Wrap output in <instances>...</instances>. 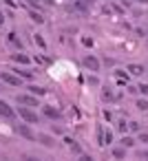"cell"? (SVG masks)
<instances>
[{
    "label": "cell",
    "mask_w": 148,
    "mask_h": 161,
    "mask_svg": "<svg viewBox=\"0 0 148 161\" xmlns=\"http://www.w3.org/2000/svg\"><path fill=\"white\" fill-rule=\"evenodd\" d=\"M25 161H40V159H36V157H31V154H27V157H25Z\"/></svg>",
    "instance_id": "32"
},
{
    "label": "cell",
    "mask_w": 148,
    "mask_h": 161,
    "mask_svg": "<svg viewBox=\"0 0 148 161\" xmlns=\"http://www.w3.org/2000/svg\"><path fill=\"white\" fill-rule=\"evenodd\" d=\"M38 139H40V143H44V146H49V148L53 146V139H51V137H47V135H40Z\"/></svg>",
    "instance_id": "19"
},
{
    "label": "cell",
    "mask_w": 148,
    "mask_h": 161,
    "mask_svg": "<svg viewBox=\"0 0 148 161\" xmlns=\"http://www.w3.org/2000/svg\"><path fill=\"white\" fill-rule=\"evenodd\" d=\"M104 119L111 121V119H113V113H111V110H104Z\"/></svg>",
    "instance_id": "29"
},
{
    "label": "cell",
    "mask_w": 148,
    "mask_h": 161,
    "mask_svg": "<svg viewBox=\"0 0 148 161\" xmlns=\"http://www.w3.org/2000/svg\"><path fill=\"white\" fill-rule=\"evenodd\" d=\"M86 84H91V86H100V80L95 77V73H93V75L88 73V77H86Z\"/></svg>",
    "instance_id": "18"
},
{
    "label": "cell",
    "mask_w": 148,
    "mask_h": 161,
    "mask_svg": "<svg viewBox=\"0 0 148 161\" xmlns=\"http://www.w3.org/2000/svg\"><path fill=\"white\" fill-rule=\"evenodd\" d=\"M137 108H139V110H148V99H144V97L137 99Z\"/></svg>",
    "instance_id": "21"
},
{
    "label": "cell",
    "mask_w": 148,
    "mask_h": 161,
    "mask_svg": "<svg viewBox=\"0 0 148 161\" xmlns=\"http://www.w3.org/2000/svg\"><path fill=\"white\" fill-rule=\"evenodd\" d=\"M126 71H128L130 75L139 77V75H144V73H146V66H144V64H128V66H126Z\"/></svg>",
    "instance_id": "10"
},
{
    "label": "cell",
    "mask_w": 148,
    "mask_h": 161,
    "mask_svg": "<svg viewBox=\"0 0 148 161\" xmlns=\"http://www.w3.org/2000/svg\"><path fill=\"white\" fill-rule=\"evenodd\" d=\"M11 62H16V64H20V66H27V64L33 62V58H29L27 53H14V55H11Z\"/></svg>",
    "instance_id": "9"
},
{
    "label": "cell",
    "mask_w": 148,
    "mask_h": 161,
    "mask_svg": "<svg viewBox=\"0 0 148 161\" xmlns=\"http://www.w3.org/2000/svg\"><path fill=\"white\" fill-rule=\"evenodd\" d=\"M64 141H66V146H69V148H71L75 154H80V152H82V148H80V143H77L75 139H71V137H64Z\"/></svg>",
    "instance_id": "13"
},
{
    "label": "cell",
    "mask_w": 148,
    "mask_h": 161,
    "mask_svg": "<svg viewBox=\"0 0 148 161\" xmlns=\"http://www.w3.org/2000/svg\"><path fill=\"white\" fill-rule=\"evenodd\" d=\"M84 3H86V5H93V3H95V0H84Z\"/></svg>",
    "instance_id": "34"
},
{
    "label": "cell",
    "mask_w": 148,
    "mask_h": 161,
    "mask_svg": "<svg viewBox=\"0 0 148 161\" xmlns=\"http://www.w3.org/2000/svg\"><path fill=\"white\" fill-rule=\"evenodd\" d=\"M135 143H137L135 137H122V148H133Z\"/></svg>",
    "instance_id": "15"
},
{
    "label": "cell",
    "mask_w": 148,
    "mask_h": 161,
    "mask_svg": "<svg viewBox=\"0 0 148 161\" xmlns=\"http://www.w3.org/2000/svg\"><path fill=\"white\" fill-rule=\"evenodd\" d=\"M137 141L139 143H148V132H137Z\"/></svg>",
    "instance_id": "23"
},
{
    "label": "cell",
    "mask_w": 148,
    "mask_h": 161,
    "mask_svg": "<svg viewBox=\"0 0 148 161\" xmlns=\"http://www.w3.org/2000/svg\"><path fill=\"white\" fill-rule=\"evenodd\" d=\"M82 44L84 47H93V38H82Z\"/></svg>",
    "instance_id": "26"
},
{
    "label": "cell",
    "mask_w": 148,
    "mask_h": 161,
    "mask_svg": "<svg viewBox=\"0 0 148 161\" xmlns=\"http://www.w3.org/2000/svg\"><path fill=\"white\" fill-rule=\"evenodd\" d=\"M135 3H141V5H148V0H135Z\"/></svg>",
    "instance_id": "33"
},
{
    "label": "cell",
    "mask_w": 148,
    "mask_h": 161,
    "mask_svg": "<svg viewBox=\"0 0 148 161\" xmlns=\"http://www.w3.org/2000/svg\"><path fill=\"white\" fill-rule=\"evenodd\" d=\"M29 18H31L33 22H38V25H42V22H44V16H42V14H38L36 9H31V11H29Z\"/></svg>",
    "instance_id": "14"
},
{
    "label": "cell",
    "mask_w": 148,
    "mask_h": 161,
    "mask_svg": "<svg viewBox=\"0 0 148 161\" xmlns=\"http://www.w3.org/2000/svg\"><path fill=\"white\" fill-rule=\"evenodd\" d=\"M18 117H20L25 124H29V126H31V124H38V119H40L38 113H36L33 108H27V106H18Z\"/></svg>",
    "instance_id": "1"
},
{
    "label": "cell",
    "mask_w": 148,
    "mask_h": 161,
    "mask_svg": "<svg viewBox=\"0 0 148 161\" xmlns=\"http://www.w3.org/2000/svg\"><path fill=\"white\" fill-rule=\"evenodd\" d=\"M16 115H18V113H16V110H14V108H11V106H9L7 102H5V99H0V117H7V119H14Z\"/></svg>",
    "instance_id": "8"
},
{
    "label": "cell",
    "mask_w": 148,
    "mask_h": 161,
    "mask_svg": "<svg viewBox=\"0 0 148 161\" xmlns=\"http://www.w3.org/2000/svg\"><path fill=\"white\" fill-rule=\"evenodd\" d=\"M9 40H11V42H14V44H16V47H18V49H20V47H22V44H20V42H18V36H16V33H14V31H11V33H9Z\"/></svg>",
    "instance_id": "25"
},
{
    "label": "cell",
    "mask_w": 148,
    "mask_h": 161,
    "mask_svg": "<svg viewBox=\"0 0 148 161\" xmlns=\"http://www.w3.org/2000/svg\"><path fill=\"white\" fill-rule=\"evenodd\" d=\"M16 102H18V106H27V108H36L38 106V97L31 95V93H20L16 97Z\"/></svg>",
    "instance_id": "3"
},
{
    "label": "cell",
    "mask_w": 148,
    "mask_h": 161,
    "mask_svg": "<svg viewBox=\"0 0 148 161\" xmlns=\"http://www.w3.org/2000/svg\"><path fill=\"white\" fill-rule=\"evenodd\" d=\"M33 40H36V44H38L40 49H47V42H44V38H42V36H38V33H36V36H33Z\"/></svg>",
    "instance_id": "16"
},
{
    "label": "cell",
    "mask_w": 148,
    "mask_h": 161,
    "mask_svg": "<svg viewBox=\"0 0 148 161\" xmlns=\"http://www.w3.org/2000/svg\"><path fill=\"white\" fill-rule=\"evenodd\" d=\"M104 99H106V102H115V99H113V91H111V88H104Z\"/></svg>",
    "instance_id": "24"
},
{
    "label": "cell",
    "mask_w": 148,
    "mask_h": 161,
    "mask_svg": "<svg viewBox=\"0 0 148 161\" xmlns=\"http://www.w3.org/2000/svg\"><path fill=\"white\" fill-rule=\"evenodd\" d=\"M124 154H126V148H115V150H113V157H115V159H122Z\"/></svg>",
    "instance_id": "20"
},
{
    "label": "cell",
    "mask_w": 148,
    "mask_h": 161,
    "mask_svg": "<svg viewBox=\"0 0 148 161\" xmlns=\"http://www.w3.org/2000/svg\"><path fill=\"white\" fill-rule=\"evenodd\" d=\"M137 91H139V93H141V95L146 97V95H148V84H146V82H139V86H137Z\"/></svg>",
    "instance_id": "22"
},
{
    "label": "cell",
    "mask_w": 148,
    "mask_h": 161,
    "mask_svg": "<svg viewBox=\"0 0 148 161\" xmlns=\"http://www.w3.org/2000/svg\"><path fill=\"white\" fill-rule=\"evenodd\" d=\"M14 73H16L18 77H22V80H33V73H31L29 69H22V66H14Z\"/></svg>",
    "instance_id": "11"
},
{
    "label": "cell",
    "mask_w": 148,
    "mask_h": 161,
    "mask_svg": "<svg viewBox=\"0 0 148 161\" xmlns=\"http://www.w3.org/2000/svg\"><path fill=\"white\" fill-rule=\"evenodd\" d=\"M33 60H36L38 64H51V58H47V55H36Z\"/></svg>",
    "instance_id": "17"
},
{
    "label": "cell",
    "mask_w": 148,
    "mask_h": 161,
    "mask_svg": "<svg viewBox=\"0 0 148 161\" xmlns=\"http://www.w3.org/2000/svg\"><path fill=\"white\" fill-rule=\"evenodd\" d=\"M0 91H3V86H0Z\"/></svg>",
    "instance_id": "35"
},
{
    "label": "cell",
    "mask_w": 148,
    "mask_h": 161,
    "mask_svg": "<svg viewBox=\"0 0 148 161\" xmlns=\"http://www.w3.org/2000/svg\"><path fill=\"white\" fill-rule=\"evenodd\" d=\"M0 82H5V84H9V86H22V84H25L22 77H18L14 71H3V73H0Z\"/></svg>",
    "instance_id": "2"
},
{
    "label": "cell",
    "mask_w": 148,
    "mask_h": 161,
    "mask_svg": "<svg viewBox=\"0 0 148 161\" xmlns=\"http://www.w3.org/2000/svg\"><path fill=\"white\" fill-rule=\"evenodd\" d=\"M128 128H130V130H135V132H137V130H139V124H137V121H133V124H128Z\"/></svg>",
    "instance_id": "30"
},
{
    "label": "cell",
    "mask_w": 148,
    "mask_h": 161,
    "mask_svg": "<svg viewBox=\"0 0 148 161\" xmlns=\"http://www.w3.org/2000/svg\"><path fill=\"white\" fill-rule=\"evenodd\" d=\"M42 117H47V119H51V121H58L60 117H62V113L55 108V106H42Z\"/></svg>",
    "instance_id": "7"
},
{
    "label": "cell",
    "mask_w": 148,
    "mask_h": 161,
    "mask_svg": "<svg viewBox=\"0 0 148 161\" xmlns=\"http://www.w3.org/2000/svg\"><path fill=\"white\" fill-rule=\"evenodd\" d=\"M3 25H5V14L0 11V29H3Z\"/></svg>",
    "instance_id": "31"
},
{
    "label": "cell",
    "mask_w": 148,
    "mask_h": 161,
    "mask_svg": "<svg viewBox=\"0 0 148 161\" xmlns=\"http://www.w3.org/2000/svg\"><path fill=\"white\" fill-rule=\"evenodd\" d=\"M126 128H128V124H126V119H122V121H119V132H124Z\"/></svg>",
    "instance_id": "27"
},
{
    "label": "cell",
    "mask_w": 148,
    "mask_h": 161,
    "mask_svg": "<svg viewBox=\"0 0 148 161\" xmlns=\"http://www.w3.org/2000/svg\"><path fill=\"white\" fill-rule=\"evenodd\" d=\"M71 3H75V0H71Z\"/></svg>",
    "instance_id": "36"
},
{
    "label": "cell",
    "mask_w": 148,
    "mask_h": 161,
    "mask_svg": "<svg viewBox=\"0 0 148 161\" xmlns=\"http://www.w3.org/2000/svg\"><path fill=\"white\" fill-rule=\"evenodd\" d=\"M18 135H20V137H25L27 141H36V139H38V137H36V132L31 130V126H29V124H25V121H20V124H18Z\"/></svg>",
    "instance_id": "5"
},
{
    "label": "cell",
    "mask_w": 148,
    "mask_h": 161,
    "mask_svg": "<svg viewBox=\"0 0 148 161\" xmlns=\"http://www.w3.org/2000/svg\"><path fill=\"white\" fill-rule=\"evenodd\" d=\"M113 77L117 80L119 86H128V82H130V73L124 71V69H115V71H113Z\"/></svg>",
    "instance_id": "6"
},
{
    "label": "cell",
    "mask_w": 148,
    "mask_h": 161,
    "mask_svg": "<svg viewBox=\"0 0 148 161\" xmlns=\"http://www.w3.org/2000/svg\"><path fill=\"white\" fill-rule=\"evenodd\" d=\"M82 64H84V69H86L88 73H97V71H100V66H102V64H100V60H97L95 55H86V58L82 60Z\"/></svg>",
    "instance_id": "4"
},
{
    "label": "cell",
    "mask_w": 148,
    "mask_h": 161,
    "mask_svg": "<svg viewBox=\"0 0 148 161\" xmlns=\"http://www.w3.org/2000/svg\"><path fill=\"white\" fill-rule=\"evenodd\" d=\"M77 161H95V159H93V157H88V154H80V159H77Z\"/></svg>",
    "instance_id": "28"
},
{
    "label": "cell",
    "mask_w": 148,
    "mask_h": 161,
    "mask_svg": "<svg viewBox=\"0 0 148 161\" xmlns=\"http://www.w3.org/2000/svg\"><path fill=\"white\" fill-rule=\"evenodd\" d=\"M29 93H31V95H38V97H44L49 91H47L44 86H36V84H31V86H29Z\"/></svg>",
    "instance_id": "12"
}]
</instances>
